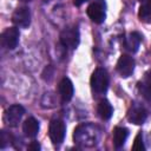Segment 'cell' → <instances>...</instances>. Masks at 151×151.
<instances>
[{"label":"cell","instance_id":"obj_10","mask_svg":"<svg viewBox=\"0 0 151 151\" xmlns=\"http://www.w3.org/2000/svg\"><path fill=\"white\" fill-rule=\"evenodd\" d=\"M146 111L143 109V107H139V106H136V107H132L129 113H127V119L133 123V124H137V125H140L145 122L146 119Z\"/></svg>","mask_w":151,"mask_h":151},{"label":"cell","instance_id":"obj_3","mask_svg":"<svg viewBox=\"0 0 151 151\" xmlns=\"http://www.w3.org/2000/svg\"><path fill=\"white\" fill-rule=\"evenodd\" d=\"M65 133H66V126H65V123L63 120L53 119L50 123L48 134H50V138H51L53 144H55V145L61 144L64 142Z\"/></svg>","mask_w":151,"mask_h":151},{"label":"cell","instance_id":"obj_12","mask_svg":"<svg viewBox=\"0 0 151 151\" xmlns=\"http://www.w3.org/2000/svg\"><path fill=\"white\" fill-rule=\"evenodd\" d=\"M140 40H142V37L139 33L137 32H132L130 33L126 38H125V48L132 53L137 52L138 47H139V44H140Z\"/></svg>","mask_w":151,"mask_h":151},{"label":"cell","instance_id":"obj_7","mask_svg":"<svg viewBox=\"0 0 151 151\" xmlns=\"http://www.w3.org/2000/svg\"><path fill=\"white\" fill-rule=\"evenodd\" d=\"M12 21L18 27L26 28L31 24V12L27 7H18L12 14Z\"/></svg>","mask_w":151,"mask_h":151},{"label":"cell","instance_id":"obj_20","mask_svg":"<svg viewBox=\"0 0 151 151\" xmlns=\"http://www.w3.org/2000/svg\"><path fill=\"white\" fill-rule=\"evenodd\" d=\"M20 1H24V2H28V1H31V0H20Z\"/></svg>","mask_w":151,"mask_h":151},{"label":"cell","instance_id":"obj_11","mask_svg":"<svg viewBox=\"0 0 151 151\" xmlns=\"http://www.w3.org/2000/svg\"><path fill=\"white\" fill-rule=\"evenodd\" d=\"M22 131H24L25 136H27L29 138H34L39 132V123H38V120L35 118H33V117L27 118L22 124Z\"/></svg>","mask_w":151,"mask_h":151},{"label":"cell","instance_id":"obj_8","mask_svg":"<svg viewBox=\"0 0 151 151\" xmlns=\"http://www.w3.org/2000/svg\"><path fill=\"white\" fill-rule=\"evenodd\" d=\"M134 70V60L132 57L127 54L120 55V58L117 61V71L123 78H127L129 76L132 74Z\"/></svg>","mask_w":151,"mask_h":151},{"label":"cell","instance_id":"obj_21","mask_svg":"<svg viewBox=\"0 0 151 151\" xmlns=\"http://www.w3.org/2000/svg\"><path fill=\"white\" fill-rule=\"evenodd\" d=\"M140 1H144V2H145V1H147V0H140Z\"/></svg>","mask_w":151,"mask_h":151},{"label":"cell","instance_id":"obj_13","mask_svg":"<svg viewBox=\"0 0 151 151\" xmlns=\"http://www.w3.org/2000/svg\"><path fill=\"white\" fill-rule=\"evenodd\" d=\"M97 112H98V116H99L103 120H107V119L111 118V116H112V113H113V109H112V105L110 104L109 100L103 99V100H100L99 104H98Z\"/></svg>","mask_w":151,"mask_h":151},{"label":"cell","instance_id":"obj_14","mask_svg":"<svg viewBox=\"0 0 151 151\" xmlns=\"http://www.w3.org/2000/svg\"><path fill=\"white\" fill-rule=\"evenodd\" d=\"M129 136V131L125 129V127H116L113 130V144L116 147H122L125 142H126V138Z\"/></svg>","mask_w":151,"mask_h":151},{"label":"cell","instance_id":"obj_9","mask_svg":"<svg viewBox=\"0 0 151 151\" xmlns=\"http://www.w3.org/2000/svg\"><path fill=\"white\" fill-rule=\"evenodd\" d=\"M58 91L63 101H70L74 93V87L72 81L68 78H63L58 85Z\"/></svg>","mask_w":151,"mask_h":151},{"label":"cell","instance_id":"obj_4","mask_svg":"<svg viewBox=\"0 0 151 151\" xmlns=\"http://www.w3.org/2000/svg\"><path fill=\"white\" fill-rule=\"evenodd\" d=\"M87 15L88 18L96 22V24H101L105 20V2L103 0H94L91 2L87 7Z\"/></svg>","mask_w":151,"mask_h":151},{"label":"cell","instance_id":"obj_17","mask_svg":"<svg viewBox=\"0 0 151 151\" xmlns=\"http://www.w3.org/2000/svg\"><path fill=\"white\" fill-rule=\"evenodd\" d=\"M132 150H134V151H143V150H145V145H144V142H143V134H142V132H139L136 136L134 143L132 145Z\"/></svg>","mask_w":151,"mask_h":151},{"label":"cell","instance_id":"obj_1","mask_svg":"<svg viewBox=\"0 0 151 151\" xmlns=\"http://www.w3.org/2000/svg\"><path fill=\"white\" fill-rule=\"evenodd\" d=\"M91 87L92 91L101 94L105 93L109 87V74L107 71L103 67H98L91 76Z\"/></svg>","mask_w":151,"mask_h":151},{"label":"cell","instance_id":"obj_18","mask_svg":"<svg viewBox=\"0 0 151 151\" xmlns=\"http://www.w3.org/2000/svg\"><path fill=\"white\" fill-rule=\"evenodd\" d=\"M39 149H40V144L38 142H32L28 145V150H31V151H38Z\"/></svg>","mask_w":151,"mask_h":151},{"label":"cell","instance_id":"obj_2","mask_svg":"<svg viewBox=\"0 0 151 151\" xmlns=\"http://www.w3.org/2000/svg\"><path fill=\"white\" fill-rule=\"evenodd\" d=\"M79 40H80V35H79V31L76 26L66 27L60 33V41L65 47L74 50L79 45Z\"/></svg>","mask_w":151,"mask_h":151},{"label":"cell","instance_id":"obj_15","mask_svg":"<svg viewBox=\"0 0 151 151\" xmlns=\"http://www.w3.org/2000/svg\"><path fill=\"white\" fill-rule=\"evenodd\" d=\"M138 15H139L140 20H143L145 22H151V0L145 1L140 6Z\"/></svg>","mask_w":151,"mask_h":151},{"label":"cell","instance_id":"obj_5","mask_svg":"<svg viewBox=\"0 0 151 151\" xmlns=\"http://www.w3.org/2000/svg\"><path fill=\"white\" fill-rule=\"evenodd\" d=\"M24 113H25V109L19 104H14L5 111L4 120L9 126H17L19 124L21 117L24 116Z\"/></svg>","mask_w":151,"mask_h":151},{"label":"cell","instance_id":"obj_19","mask_svg":"<svg viewBox=\"0 0 151 151\" xmlns=\"http://www.w3.org/2000/svg\"><path fill=\"white\" fill-rule=\"evenodd\" d=\"M86 1H88V0H74V1H73V4H74L76 6H78V7H79V6H81V5H83L84 2H86Z\"/></svg>","mask_w":151,"mask_h":151},{"label":"cell","instance_id":"obj_16","mask_svg":"<svg viewBox=\"0 0 151 151\" xmlns=\"http://www.w3.org/2000/svg\"><path fill=\"white\" fill-rule=\"evenodd\" d=\"M140 85H142V93H143V96L146 99L151 100V76H147L145 78V80Z\"/></svg>","mask_w":151,"mask_h":151},{"label":"cell","instance_id":"obj_6","mask_svg":"<svg viewBox=\"0 0 151 151\" xmlns=\"http://www.w3.org/2000/svg\"><path fill=\"white\" fill-rule=\"evenodd\" d=\"M19 37H20V33L17 27H8L4 31L1 35L2 45L7 50H14L19 42Z\"/></svg>","mask_w":151,"mask_h":151}]
</instances>
